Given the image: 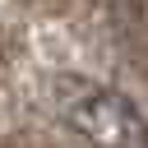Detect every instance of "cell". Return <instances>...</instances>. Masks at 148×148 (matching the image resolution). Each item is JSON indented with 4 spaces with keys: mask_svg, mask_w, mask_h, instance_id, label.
I'll list each match as a JSON object with an SVG mask.
<instances>
[{
    "mask_svg": "<svg viewBox=\"0 0 148 148\" xmlns=\"http://www.w3.org/2000/svg\"><path fill=\"white\" fill-rule=\"evenodd\" d=\"M69 130L83 134L92 148H148V120L130 97L111 88H88L69 106Z\"/></svg>",
    "mask_w": 148,
    "mask_h": 148,
    "instance_id": "6da1fadb",
    "label": "cell"
}]
</instances>
